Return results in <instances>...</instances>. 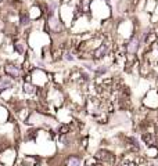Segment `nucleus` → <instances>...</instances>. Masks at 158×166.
Segmentation results:
<instances>
[{
	"mask_svg": "<svg viewBox=\"0 0 158 166\" xmlns=\"http://www.w3.org/2000/svg\"><path fill=\"white\" fill-rule=\"evenodd\" d=\"M3 69H4V75H7L13 80H20V79H22V76L25 73L21 65H18L15 62H7Z\"/></svg>",
	"mask_w": 158,
	"mask_h": 166,
	"instance_id": "7ed1b4c3",
	"label": "nucleus"
},
{
	"mask_svg": "<svg viewBox=\"0 0 158 166\" xmlns=\"http://www.w3.org/2000/svg\"><path fill=\"white\" fill-rule=\"evenodd\" d=\"M95 156L99 159V162L101 165H112L115 162V155L107 148H99Z\"/></svg>",
	"mask_w": 158,
	"mask_h": 166,
	"instance_id": "20e7f679",
	"label": "nucleus"
},
{
	"mask_svg": "<svg viewBox=\"0 0 158 166\" xmlns=\"http://www.w3.org/2000/svg\"><path fill=\"white\" fill-rule=\"evenodd\" d=\"M33 166H40V165H38V163H36V165H33Z\"/></svg>",
	"mask_w": 158,
	"mask_h": 166,
	"instance_id": "ddd939ff",
	"label": "nucleus"
},
{
	"mask_svg": "<svg viewBox=\"0 0 158 166\" xmlns=\"http://www.w3.org/2000/svg\"><path fill=\"white\" fill-rule=\"evenodd\" d=\"M141 105L150 109V111H157L158 109V87H153V89H148L143 100H141Z\"/></svg>",
	"mask_w": 158,
	"mask_h": 166,
	"instance_id": "f03ea898",
	"label": "nucleus"
},
{
	"mask_svg": "<svg viewBox=\"0 0 158 166\" xmlns=\"http://www.w3.org/2000/svg\"><path fill=\"white\" fill-rule=\"evenodd\" d=\"M97 163H100V162L95 155H89L83 159V166H96Z\"/></svg>",
	"mask_w": 158,
	"mask_h": 166,
	"instance_id": "9b49d317",
	"label": "nucleus"
},
{
	"mask_svg": "<svg viewBox=\"0 0 158 166\" xmlns=\"http://www.w3.org/2000/svg\"><path fill=\"white\" fill-rule=\"evenodd\" d=\"M83 159L79 155H71L68 158V166H82Z\"/></svg>",
	"mask_w": 158,
	"mask_h": 166,
	"instance_id": "9d476101",
	"label": "nucleus"
},
{
	"mask_svg": "<svg viewBox=\"0 0 158 166\" xmlns=\"http://www.w3.org/2000/svg\"><path fill=\"white\" fill-rule=\"evenodd\" d=\"M63 60L67 62H74L76 60L74 50L72 49H65V50H63Z\"/></svg>",
	"mask_w": 158,
	"mask_h": 166,
	"instance_id": "1a4fd4ad",
	"label": "nucleus"
},
{
	"mask_svg": "<svg viewBox=\"0 0 158 166\" xmlns=\"http://www.w3.org/2000/svg\"><path fill=\"white\" fill-rule=\"evenodd\" d=\"M111 10H112V6H110L108 3L103 0H93L90 6V17L105 21L111 18V13H110Z\"/></svg>",
	"mask_w": 158,
	"mask_h": 166,
	"instance_id": "f257e3e1",
	"label": "nucleus"
},
{
	"mask_svg": "<svg viewBox=\"0 0 158 166\" xmlns=\"http://www.w3.org/2000/svg\"><path fill=\"white\" fill-rule=\"evenodd\" d=\"M157 43H158V42H157Z\"/></svg>",
	"mask_w": 158,
	"mask_h": 166,
	"instance_id": "4468645a",
	"label": "nucleus"
},
{
	"mask_svg": "<svg viewBox=\"0 0 158 166\" xmlns=\"http://www.w3.org/2000/svg\"><path fill=\"white\" fill-rule=\"evenodd\" d=\"M157 156H158V145L146 147V158L147 159H155Z\"/></svg>",
	"mask_w": 158,
	"mask_h": 166,
	"instance_id": "6e6552de",
	"label": "nucleus"
},
{
	"mask_svg": "<svg viewBox=\"0 0 158 166\" xmlns=\"http://www.w3.org/2000/svg\"><path fill=\"white\" fill-rule=\"evenodd\" d=\"M18 24H20L21 28H26L32 24L28 10H18Z\"/></svg>",
	"mask_w": 158,
	"mask_h": 166,
	"instance_id": "423d86ee",
	"label": "nucleus"
},
{
	"mask_svg": "<svg viewBox=\"0 0 158 166\" xmlns=\"http://www.w3.org/2000/svg\"><path fill=\"white\" fill-rule=\"evenodd\" d=\"M13 47H14V51L17 54L24 55L26 53V50H28V43H26V40L24 38H18V39H15L13 42Z\"/></svg>",
	"mask_w": 158,
	"mask_h": 166,
	"instance_id": "39448f33",
	"label": "nucleus"
},
{
	"mask_svg": "<svg viewBox=\"0 0 158 166\" xmlns=\"http://www.w3.org/2000/svg\"><path fill=\"white\" fill-rule=\"evenodd\" d=\"M21 166H31V165H25V163H24V165H21Z\"/></svg>",
	"mask_w": 158,
	"mask_h": 166,
	"instance_id": "f8f14e48",
	"label": "nucleus"
},
{
	"mask_svg": "<svg viewBox=\"0 0 158 166\" xmlns=\"http://www.w3.org/2000/svg\"><path fill=\"white\" fill-rule=\"evenodd\" d=\"M38 90H39V87H36L31 80H24V83H22V92L26 96H35V94L38 93Z\"/></svg>",
	"mask_w": 158,
	"mask_h": 166,
	"instance_id": "0eeeda50",
	"label": "nucleus"
}]
</instances>
